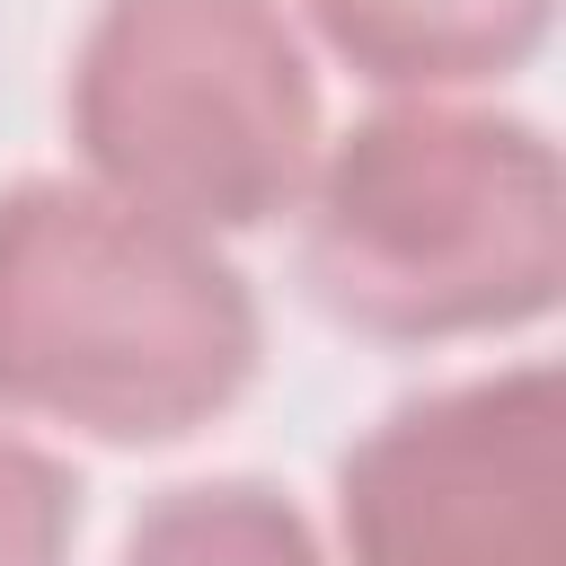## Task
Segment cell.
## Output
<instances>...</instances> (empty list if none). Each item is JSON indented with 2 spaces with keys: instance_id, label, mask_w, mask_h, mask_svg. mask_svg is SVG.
I'll use <instances>...</instances> for the list:
<instances>
[{
  "instance_id": "obj_1",
  "label": "cell",
  "mask_w": 566,
  "mask_h": 566,
  "mask_svg": "<svg viewBox=\"0 0 566 566\" xmlns=\"http://www.w3.org/2000/svg\"><path fill=\"white\" fill-rule=\"evenodd\" d=\"M292 274L363 345L539 327L566 292V159L548 124L478 97H380L318 142Z\"/></svg>"
},
{
  "instance_id": "obj_2",
  "label": "cell",
  "mask_w": 566,
  "mask_h": 566,
  "mask_svg": "<svg viewBox=\"0 0 566 566\" xmlns=\"http://www.w3.org/2000/svg\"><path fill=\"white\" fill-rule=\"evenodd\" d=\"M265 363L239 256L88 177L0 186V416L106 451L221 424Z\"/></svg>"
},
{
  "instance_id": "obj_3",
  "label": "cell",
  "mask_w": 566,
  "mask_h": 566,
  "mask_svg": "<svg viewBox=\"0 0 566 566\" xmlns=\"http://www.w3.org/2000/svg\"><path fill=\"white\" fill-rule=\"evenodd\" d=\"M62 133L88 186L239 239L301 203L327 142L318 62L283 0H97L62 71Z\"/></svg>"
},
{
  "instance_id": "obj_4",
  "label": "cell",
  "mask_w": 566,
  "mask_h": 566,
  "mask_svg": "<svg viewBox=\"0 0 566 566\" xmlns=\"http://www.w3.org/2000/svg\"><path fill=\"white\" fill-rule=\"evenodd\" d=\"M345 566H566V380L495 363L380 407L336 460Z\"/></svg>"
},
{
  "instance_id": "obj_5",
  "label": "cell",
  "mask_w": 566,
  "mask_h": 566,
  "mask_svg": "<svg viewBox=\"0 0 566 566\" xmlns=\"http://www.w3.org/2000/svg\"><path fill=\"white\" fill-rule=\"evenodd\" d=\"M380 97H469L539 62L557 0H283Z\"/></svg>"
},
{
  "instance_id": "obj_6",
  "label": "cell",
  "mask_w": 566,
  "mask_h": 566,
  "mask_svg": "<svg viewBox=\"0 0 566 566\" xmlns=\"http://www.w3.org/2000/svg\"><path fill=\"white\" fill-rule=\"evenodd\" d=\"M115 566H327L310 513L265 486V478H186V486H159Z\"/></svg>"
},
{
  "instance_id": "obj_7",
  "label": "cell",
  "mask_w": 566,
  "mask_h": 566,
  "mask_svg": "<svg viewBox=\"0 0 566 566\" xmlns=\"http://www.w3.org/2000/svg\"><path fill=\"white\" fill-rule=\"evenodd\" d=\"M80 539V469L35 433L0 424V566H71Z\"/></svg>"
}]
</instances>
